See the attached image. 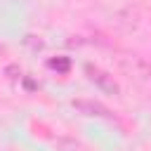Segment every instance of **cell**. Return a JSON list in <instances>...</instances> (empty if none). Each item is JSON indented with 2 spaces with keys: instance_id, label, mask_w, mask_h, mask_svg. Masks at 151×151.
<instances>
[{
  "instance_id": "1",
  "label": "cell",
  "mask_w": 151,
  "mask_h": 151,
  "mask_svg": "<svg viewBox=\"0 0 151 151\" xmlns=\"http://www.w3.org/2000/svg\"><path fill=\"white\" fill-rule=\"evenodd\" d=\"M90 71V78L92 80H97L101 87H109V90H116V83H111V80H106V73H101V71H92V68H87Z\"/></svg>"
}]
</instances>
